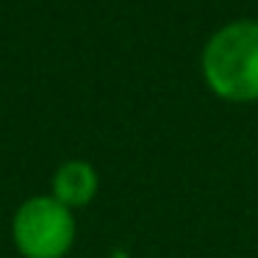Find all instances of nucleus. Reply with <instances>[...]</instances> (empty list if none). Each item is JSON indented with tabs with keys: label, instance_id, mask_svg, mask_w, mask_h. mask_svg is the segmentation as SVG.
Here are the masks:
<instances>
[{
	"label": "nucleus",
	"instance_id": "1",
	"mask_svg": "<svg viewBox=\"0 0 258 258\" xmlns=\"http://www.w3.org/2000/svg\"><path fill=\"white\" fill-rule=\"evenodd\" d=\"M200 70L206 86L222 100H258V20H233L211 34Z\"/></svg>",
	"mask_w": 258,
	"mask_h": 258
},
{
	"label": "nucleus",
	"instance_id": "2",
	"mask_svg": "<svg viewBox=\"0 0 258 258\" xmlns=\"http://www.w3.org/2000/svg\"><path fill=\"white\" fill-rule=\"evenodd\" d=\"M12 239L23 258H64L75 241V217L53 195L28 197L14 211Z\"/></svg>",
	"mask_w": 258,
	"mask_h": 258
},
{
	"label": "nucleus",
	"instance_id": "3",
	"mask_svg": "<svg viewBox=\"0 0 258 258\" xmlns=\"http://www.w3.org/2000/svg\"><path fill=\"white\" fill-rule=\"evenodd\" d=\"M97 186H100V180H97L95 167L86 161H78V158L64 161L53 175V197L61 206H67L70 211L89 206L97 195Z\"/></svg>",
	"mask_w": 258,
	"mask_h": 258
}]
</instances>
